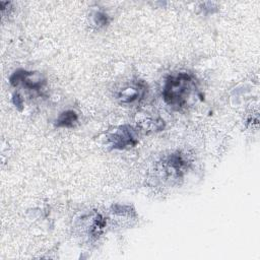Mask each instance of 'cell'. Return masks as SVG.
Returning <instances> with one entry per match:
<instances>
[{
  "label": "cell",
  "mask_w": 260,
  "mask_h": 260,
  "mask_svg": "<svg viewBox=\"0 0 260 260\" xmlns=\"http://www.w3.org/2000/svg\"><path fill=\"white\" fill-rule=\"evenodd\" d=\"M145 93V84L142 81L131 83L125 86L118 95L121 104L129 105L141 99Z\"/></svg>",
  "instance_id": "4"
},
{
  "label": "cell",
  "mask_w": 260,
  "mask_h": 260,
  "mask_svg": "<svg viewBox=\"0 0 260 260\" xmlns=\"http://www.w3.org/2000/svg\"><path fill=\"white\" fill-rule=\"evenodd\" d=\"M94 20H95V23L99 24V25H105L108 23V19H107V15L103 12H98L95 14V17H94Z\"/></svg>",
  "instance_id": "6"
},
{
  "label": "cell",
  "mask_w": 260,
  "mask_h": 260,
  "mask_svg": "<svg viewBox=\"0 0 260 260\" xmlns=\"http://www.w3.org/2000/svg\"><path fill=\"white\" fill-rule=\"evenodd\" d=\"M13 104L16 106V107H19L21 108L22 106V99L20 98V95L18 93H15L13 95Z\"/></svg>",
  "instance_id": "7"
},
{
  "label": "cell",
  "mask_w": 260,
  "mask_h": 260,
  "mask_svg": "<svg viewBox=\"0 0 260 260\" xmlns=\"http://www.w3.org/2000/svg\"><path fill=\"white\" fill-rule=\"evenodd\" d=\"M109 143L114 149L132 147L137 143L136 132L129 125L120 126L109 136Z\"/></svg>",
  "instance_id": "2"
},
{
  "label": "cell",
  "mask_w": 260,
  "mask_h": 260,
  "mask_svg": "<svg viewBox=\"0 0 260 260\" xmlns=\"http://www.w3.org/2000/svg\"><path fill=\"white\" fill-rule=\"evenodd\" d=\"M10 83L14 86L23 84L26 88L29 89H40L45 84L46 80L37 73L28 72L25 70H17L10 76Z\"/></svg>",
  "instance_id": "3"
},
{
  "label": "cell",
  "mask_w": 260,
  "mask_h": 260,
  "mask_svg": "<svg viewBox=\"0 0 260 260\" xmlns=\"http://www.w3.org/2000/svg\"><path fill=\"white\" fill-rule=\"evenodd\" d=\"M78 120L77 114L72 110H67L60 114L56 121L57 127H72Z\"/></svg>",
  "instance_id": "5"
},
{
  "label": "cell",
  "mask_w": 260,
  "mask_h": 260,
  "mask_svg": "<svg viewBox=\"0 0 260 260\" xmlns=\"http://www.w3.org/2000/svg\"><path fill=\"white\" fill-rule=\"evenodd\" d=\"M195 89V81L186 72L170 75L164 85L162 98L167 105L179 110L187 105V102Z\"/></svg>",
  "instance_id": "1"
}]
</instances>
